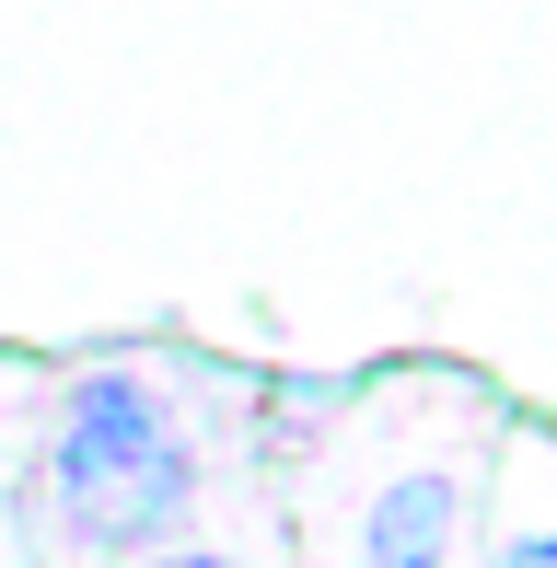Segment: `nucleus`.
Returning a JSON list of instances; mask_svg holds the SVG:
<instances>
[{
    "label": "nucleus",
    "instance_id": "1",
    "mask_svg": "<svg viewBox=\"0 0 557 568\" xmlns=\"http://www.w3.org/2000/svg\"><path fill=\"white\" fill-rule=\"evenodd\" d=\"M47 487H59L70 534H82L93 557H129V546H151V534L186 510L198 464H186V442H174V418H163L151 383L93 372V383H70V406H59Z\"/></svg>",
    "mask_w": 557,
    "mask_h": 568
},
{
    "label": "nucleus",
    "instance_id": "2",
    "mask_svg": "<svg viewBox=\"0 0 557 568\" xmlns=\"http://www.w3.org/2000/svg\"><path fill=\"white\" fill-rule=\"evenodd\" d=\"M453 546H465V487L442 464L395 476L372 499V523H361V568H453Z\"/></svg>",
    "mask_w": 557,
    "mask_h": 568
},
{
    "label": "nucleus",
    "instance_id": "3",
    "mask_svg": "<svg viewBox=\"0 0 557 568\" xmlns=\"http://www.w3.org/2000/svg\"><path fill=\"white\" fill-rule=\"evenodd\" d=\"M499 568H557V534H523V546L499 557Z\"/></svg>",
    "mask_w": 557,
    "mask_h": 568
},
{
    "label": "nucleus",
    "instance_id": "4",
    "mask_svg": "<svg viewBox=\"0 0 557 568\" xmlns=\"http://www.w3.org/2000/svg\"><path fill=\"white\" fill-rule=\"evenodd\" d=\"M151 568H233V557H198V546H186V557H151Z\"/></svg>",
    "mask_w": 557,
    "mask_h": 568
}]
</instances>
